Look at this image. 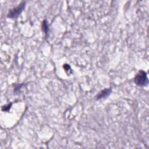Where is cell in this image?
Returning <instances> with one entry per match:
<instances>
[{"mask_svg":"<svg viewBox=\"0 0 149 149\" xmlns=\"http://www.w3.org/2000/svg\"><path fill=\"white\" fill-rule=\"evenodd\" d=\"M42 30L44 31L45 34L48 33V25L47 22L46 20H44V22H42Z\"/></svg>","mask_w":149,"mask_h":149,"instance_id":"277c9868","label":"cell"},{"mask_svg":"<svg viewBox=\"0 0 149 149\" xmlns=\"http://www.w3.org/2000/svg\"><path fill=\"white\" fill-rule=\"evenodd\" d=\"M25 6V2H22L18 6L15 7L9 11L8 14V17L10 18H15L17 17L23 11Z\"/></svg>","mask_w":149,"mask_h":149,"instance_id":"7a4b0ae2","label":"cell"},{"mask_svg":"<svg viewBox=\"0 0 149 149\" xmlns=\"http://www.w3.org/2000/svg\"><path fill=\"white\" fill-rule=\"evenodd\" d=\"M111 91L112 90L111 88H105L102 91H101L98 94H97V95L96 96V99L99 100L101 98H105L111 94Z\"/></svg>","mask_w":149,"mask_h":149,"instance_id":"3957f363","label":"cell"},{"mask_svg":"<svg viewBox=\"0 0 149 149\" xmlns=\"http://www.w3.org/2000/svg\"><path fill=\"white\" fill-rule=\"evenodd\" d=\"M134 82L139 86H147L148 83L147 73L143 70H140L134 77Z\"/></svg>","mask_w":149,"mask_h":149,"instance_id":"6da1fadb","label":"cell"}]
</instances>
